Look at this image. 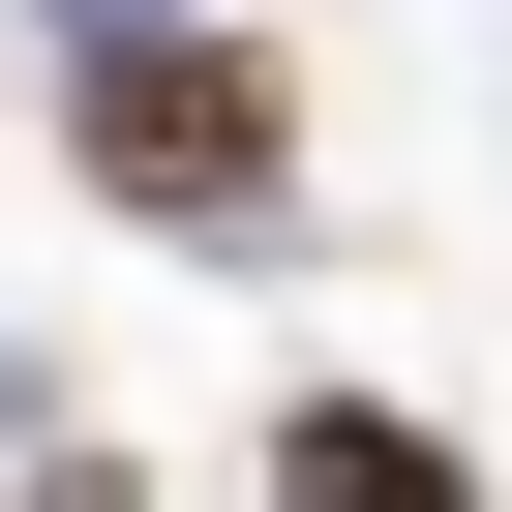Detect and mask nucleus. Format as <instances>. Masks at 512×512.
<instances>
[{
    "mask_svg": "<svg viewBox=\"0 0 512 512\" xmlns=\"http://www.w3.org/2000/svg\"><path fill=\"white\" fill-rule=\"evenodd\" d=\"M272 512H482V452L392 422V392H302V422H272Z\"/></svg>",
    "mask_w": 512,
    "mask_h": 512,
    "instance_id": "obj_2",
    "label": "nucleus"
},
{
    "mask_svg": "<svg viewBox=\"0 0 512 512\" xmlns=\"http://www.w3.org/2000/svg\"><path fill=\"white\" fill-rule=\"evenodd\" d=\"M31 31H61V61H121V31H211V0H31Z\"/></svg>",
    "mask_w": 512,
    "mask_h": 512,
    "instance_id": "obj_3",
    "label": "nucleus"
},
{
    "mask_svg": "<svg viewBox=\"0 0 512 512\" xmlns=\"http://www.w3.org/2000/svg\"><path fill=\"white\" fill-rule=\"evenodd\" d=\"M61 151H91V211H151V241H272L302 61H272V31H121V61H61Z\"/></svg>",
    "mask_w": 512,
    "mask_h": 512,
    "instance_id": "obj_1",
    "label": "nucleus"
},
{
    "mask_svg": "<svg viewBox=\"0 0 512 512\" xmlns=\"http://www.w3.org/2000/svg\"><path fill=\"white\" fill-rule=\"evenodd\" d=\"M31 512H151V482H121V452H61V482H31Z\"/></svg>",
    "mask_w": 512,
    "mask_h": 512,
    "instance_id": "obj_4",
    "label": "nucleus"
}]
</instances>
